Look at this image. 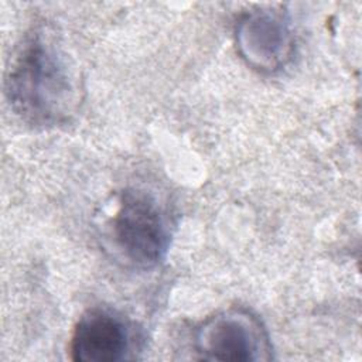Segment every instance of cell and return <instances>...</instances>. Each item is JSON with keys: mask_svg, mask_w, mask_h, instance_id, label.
Listing matches in <instances>:
<instances>
[{"mask_svg": "<svg viewBox=\"0 0 362 362\" xmlns=\"http://www.w3.org/2000/svg\"><path fill=\"white\" fill-rule=\"evenodd\" d=\"M13 112L34 126L68 120L78 103V85L55 40L41 28L27 34L10 58L4 78Z\"/></svg>", "mask_w": 362, "mask_h": 362, "instance_id": "1", "label": "cell"}, {"mask_svg": "<svg viewBox=\"0 0 362 362\" xmlns=\"http://www.w3.org/2000/svg\"><path fill=\"white\" fill-rule=\"evenodd\" d=\"M110 236L132 264L148 269L161 262L170 245V223L157 199L141 189L122 192L110 221Z\"/></svg>", "mask_w": 362, "mask_h": 362, "instance_id": "2", "label": "cell"}, {"mask_svg": "<svg viewBox=\"0 0 362 362\" xmlns=\"http://www.w3.org/2000/svg\"><path fill=\"white\" fill-rule=\"evenodd\" d=\"M194 349L205 361H269L270 337L256 314L228 308L202 321L194 335Z\"/></svg>", "mask_w": 362, "mask_h": 362, "instance_id": "3", "label": "cell"}, {"mask_svg": "<svg viewBox=\"0 0 362 362\" xmlns=\"http://www.w3.org/2000/svg\"><path fill=\"white\" fill-rule=\"evenodd\" d=\"M140 334L120 313L95 307L78 320L71 338V356L79 362H119L133 358Z\"/></svg>", "mask_w": 362, "mask_h": 362, "instance_id": "4", "label": "cell"}, {"mask_svg": "<svg viewBox=\"0 0 362 362\" xmlns=\"http://www.w3.org/2000/svg\"><path fill=\"white\" fill-rule=\"evenodd\" d=\"M235 40L239 55L260 72L281 69L294 52V37L288 23L272 10H255L242 16Z\"/></svg>", "mask_w": 362, "mask_h": 362, "instance_id": "5", "label": "cell"}]
</instances>
